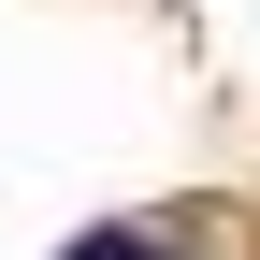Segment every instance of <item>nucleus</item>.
Listing matches in <instances>:
<instances>
[{
	"label": "nucleus",
	"mask_w": 260,
	"mask_h": 260,
	"mask_svg": "<svg viewBox=\"0 0 260 260\" xmlns=\"http://www.w3.org/2000/svg\"><path fill=\"white\" fill-rule=\"evenodd\" d=\"M73 260H159V246H145V232H87Z\"/></svg>",
	"instance_id": "obj_1"
}]
</instances>
